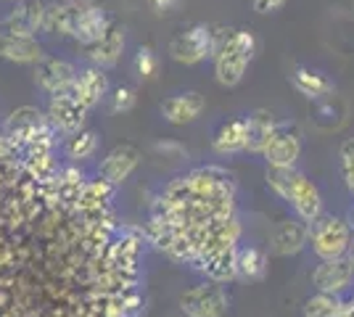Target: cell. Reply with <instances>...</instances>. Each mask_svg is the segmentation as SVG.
Masks as SVG:
<instances>
[{
	"label": "cell",
	"instance_id": "obj_1",
	"mask_svg": "<svg viewBox=\"0 0 354 317\" xmlns=\"http://www.w3.org/2000/svg\"><path fill=\"white\" fill-rule=\"evenodd\" d=\"M267 185L278 193V196L294 209V214L299 220H304L307 225L315 222L320 214H323V196L317 191V185L294 166L288 169H275L270 166V175H267Z\"/></svg>",
	"mask_w": 354,
	"mask_h": 317
},
{
	"label": "cell",
	"instance_id": "obj_2",
	"mask_svg": "<svg viewBox=\"0 0 354 317\" xmlns=\"http://www.w3.org/2000/svg\"><path fill=\"white\" fill-rule=\"evenodd\" d=\"M257 56V37L251 30H227L214 50V79L222 88H236Z\"/></svg>",
	"mask_w": 354,
	"mask_h": 317
},
{
	"label": "cell",
	"instance_id": "obj_3",
	"mask_svg": "<svg viewBox=\"0 0 354 317\" xmlns=\"http://www.w3.org/2000/svg\"><path fill=\"white\" fill-rule=\"evenodd\" d=\"M354 241V227L349 220L336 217V214H320L315 222H310V246L315 257L339 259L346 257Z\"/></svg>",
	"mask_w": 354,
	"mask_h": 317
},
{
	"label": "cell",
	"instance_id": "obj_4",
	"mask_svg": "<svg viewBox=\"0 0 354 317\" xmlns=\"http://www.w3.org/2000/svg\"><path fill=\"white\" fill-rule=\"evenodd\" d=\"M220 43V35L212 30L209 24H191L188 30H183L169 40V56L177 64H201L207 59H214V50Z\"/></svg>",
	"mask_w": 354,
	"mask_h": 317
},
{
	"label": "cell",
	"instance_id": "obj_5",
	"mask_svg": "<svg viewBox=\"0 0 354 317\" xmlns=\"http://www.w3.org/2000/svg\"><path fill=\"white\" fill-rule=\"evenodd\" d=\"M227 309H230L227 291L214 280L198 283L180 296V312L185 317H225Z\"/></svg>",
	"mask_w": 354,
	"mask_h": 317
},
{
	"label": "cell",
	"instance_id": "obj_6",
	"mask_svg": "<svg viewBox=\"0 0 354 317\" xmlns=\"http://www.w3.org/2000/svg\"><path fill=\"white\" fill-rule=\"evenodd\" d=\"M50 130H56L48 117H45L40 108L35 106H21L11 111V117L6 119V133L3 135L11 140L14 148H27L30 143L40 140L43 135H48Z\"/></svg>",
	"mask_w": 354,
	"mask_h": 317
},
{
	"label": "cell",
	"instance_id": "obj_7",
	"mask_svg": "<svg viewBox=\"0 0 354 317\" xmlns=\"http://www.w3.org/2000/svg\"><path fill=\"white\" fill-rule=\"evenodd\" d=\"M265 162L275 169H288V166H296L299 156H301V133L296 124H288V122H278L275 133L270 137V143L265 146Z\"/></svg>",
	"mask_w": 354,
	"mask_h": 317
},
{
	"label": "cell",
	"instance_id": "obj_8",
	"mask_svg": "<svg viewBox=\"0 0 354 317\" xmlns=\"http://www.w3.org/2000/svg\"><path fill=\"white\" fill-rule=\"evenodd\" d=\"M45 27V3L40 0H16L14 8L3 16V30L6 35L19 37H37Z\"/></svg>",
	"mask_w": 354,
	"mask_h": 317
},
{
	"label": "cell",
	"instance_id": "obj_9",
	"mask_svg": "<svg viewBox=\"0 0 354 317\" xmlns=\"http://www.w3.org/2000/svg\"><path fill=\"white\" fill-rule=\"evenodd\" d=\"M74 77H77V66L66 59L48 56V59H43L40 64H35V82H37V88L43 93H48L50 98L72 90Z\"/></svg>",
	"mask_w": 354,
	"mask_h": 317
},
{
	"label": "cell",
	"instance_id": "obj_10",
	"mask_svg": "<svg viewBox=\"0 0 354 317\" xmlns=\"http://www.w3.org/2000/svg\"><path fill=\"white\" fill-rule=\"evenodd\" d=\"M354 283V265L349 254L339 259H325L312 270V286L323 294H336L341 296L344 291H349Z\"/></svg>",
	"mask_w": 354,
	"mask_h": 317
},
{
	"label": "cell",
	"instance_id": "obj_11",
	"mask_svg": "<svg viewBox=\"0 0 354 317\" xmlns=\"http://www.w3.org/2000/svg\"><path fill=\"white\" fill-rule=\"evenodd\" d=\"M138 164H140V151L135 146H130V143H122V146H114L101 159L98 177L106 180L109 185L119 188V185H124V182L130 180V175L138 169Z\"/></svg>",
	"mask_w": 354,
	"mask_h": 317
},
{
	"label": "cell",
	"instance_id": "obj_12",
	"mask_svg": "<svg viewBox=\"0 0 354 317\" xmlns=\"http://www.w3.org/2000/svg\"><path fill=\"white\" fill-rule=\"evenodd\" d=\"M88 111L85 106L74 98L72 93H61V95H53L50 98V106H48V122L64 133V135H72L77 130L85 127V119H88Z\"/></svg>",
	"mask_w": 354,
	"mask_h": 317
},
{
	"label": "cell",
	"instance_id": "obj_13",
	"mask_svg": "<svg viewBox=\"0 0 354 317\" xmlns=\"http://www.w3.org/2000/svg\"><path fill=\"white\" fill-rule=\"evenodd\" d=\"M307 243H310V225L299 217L281 220L272 230V236H270V249L278 257H294Z\"/></svg>",
	"mask_w": 354,
	"mask_h": 317
},
{
	"label": "cell",
	"instance_id": "obj_14",
	"mask_svg": "<svg viewBox=\"0 0 354 317\" xmlns=\"http://www.w3.org/2000/svg\"><path fill=\"white\" fill-rule=\"evenodd\" d=\"M159 108H162L164 122H169V124H191V122H196L204 114L207 101H204L201 93L180 90V93L167 95Z\"/></svg>",
	"mask_w": 354,
	"mask_h": 317
},
{
	"label": "cell",
	"instance_id": "obj_15",
	"mask_svg": "<svg viewBox=\"0 0 354 317\" xmlns=\"http://www.w3.org/2000/svg\"><path fill=\"white\" fill-rule=\"evenodd\" d=\"M69 93L85 108H93V106H98L106 98V93H109V77L104 75L101 66H93L90 64L85 69H77V77H74V85Z\"/></svg>",
	"mask_w": 354,
	"mask_h": 317
},
{
	"label": "cell",
	"instance_id": "obj_16",
	"mask_svg": "<svg viewBox=\"0 0 354 317\" xmlns=\"http://www.w3.org/2000/svg\"><path fill=\"white\" fill-rule=\"evenodd\" d=\"M111 16L106 14L101 6H95V3H88L85 8H82V14L77 19V27H74L72 37L80 43V46H93V43H98L101 37H104L106 32L111 30Z\"/></svg>",
	"mask_w": 354,
	"mask_h": 317
},
{
	"label": "cell",
	"instance_id": "obj_17",
	"mask_svg": "<svg viewBox=\"0 0 354 317\" xmlns=\"http://www.w3.org/2000/svg\"><path fill=\"white\" fill-rule=\"evenodd\" d=\"M124 46H127V37H124V30L117 27V24H111V30L106 32L104 37L98 40V43H93V46L85 48V53H88V61L93 66H101V69H111L119 59H122V53H124Z\"/></svg>",
	"mask_w": 354,
	"mask_h": 317
},
{
	"label": "cell",
	"instance_id": "obj_18",
	"mask_svg": "<svg viewBox=\"0 0 354 317\" xmlns=\"http://www.w3.org/2000/svg\"><path fill=\"white\" fill-rule=\"evenodd\" d=\"M214 151L220 156H233V153H243L249 146V124L246 117H236V119H227L217 130V135L212 140Z\"/></svg>",
	"mask_w": 354,
	"mask_h": 317
},
{
	"label": "cell",
	"instance_id": "obj_19",
	"mask_svg": "<svg viewBox=\"0 0 354 317\" xmlns=\"http://www.w3.org/2000/svg\"><path fill=\"white\" fill-rule=\"evenodd\" d=\"M291 85L310 101H323L333 93V79L312 66H296L291 72Z\"/></svg>",
	"mask_w": 354,
	"mask_h": 317
},
{
	"label": "cell",
	"instance_id": "obj_20",
	"mask_svg": "<svg viewBox=\"0 0 354 317\" xmlns=\"http://www.w3.org/2000/svg\"><path fill=\"white\" fill-rule=\"evenodd\" d=\"M0 59L14 64H40L45 59L43 46L37 37H19V35H0Z\"/></svg>",
	"mask_w": 354,
	"mask_h": 317
},
{
	"label": "cell",
	"instance_id": "obj_21",
	"mask_svg": "<svg viewBox=\"0 0 354 317\" xmlns=\"http://www.w3.org/2000/svg\"><path fill=\"white\" fill-rule=\"evenodd\" d=\"M246 124H249V146H246V151L262 153L265 146L270 143L272 133H275L278 122H275V117L267 108H257V111L246 114Z\"/></svg>",
	"mask_w": 354,
	"mask_h": 317
},
{
	"label": "cell",
	"instance_id": "obj_22",
	"mask_svg": "<svg viewBox=\"0 0 354 317\" xmlns=\"http://www.w3.org/2000/svg\"><path fill=\"white\" fill-rule=\"evenodd\" d=\"M98 143H101L98 133L82 127V130H77L72 135H66V140H64V153H66V159H72V162H85L90 156H95Z\"/></svg>",
	"mask_w": 354,
	"mask_h": 317
},
{
	"label": "cell",
	"instance_id": "obj_23",
	"mask_svg": "<svg viewBox=\"0 0 354 317\" xmlns=\"http://www.w3.org/2000/svg\"><path fill=\"white\" fill-rule=\"evenodd\" d=\"M267 272V254L259 246H238V278L262 280Z\"/></svg>",
	"mask_w": 354,
	"mask_h": 317
},
{
	"label": "cell",
	"instance_id": "obj_24",
	"mask_svg": "<svg viewBox=\"0 0 354 317\" xmlns=\"http://www.w3.org/2000/svg\"><path fill=\"white\" fill-rule=\"evenodd\" d=\"M304 317H341L344 315V299L336 294H323L317 291L315 296H310L304 307H301Z\"/></svg>",
	"mask_w": 354,
	"mask_h": 317
},
{
	"label": "cell",
	"instance_id": "obj_25",
	"mask_svg": "<svg viewBox=\"0 0 354 317\" xmlns=\"http://www.w3.org/2000/svg\"><path fill=\"white\" fill-rule=\"evenodd\" d=\"M339 164H341V177H344V182H346L349 193L354 196V137L341 143Z\"/></svg>",
	"mask_w": 354,
	"mask_h": 317
},
{
	"label": "cell",
	"instance_id": "obj_26",
	"mask_svg": "<svg viewBox=\"0 0 354 317\" xmlns=\"http://www.w3.org/2000/svg\"><path fill=\"white\" fill-rule=\"evenodd\" d=\"M135 72L143 77V79H151V77L156 75V53H153V48L151 46H140L138 48V53H135Z\"/></svg>",
	"mask_w": 354,
	"mask_h": 317
},
{
	"label": "cell",
	"instance_id": "obj_27",
	"mask_svg": "<svg viewBox=\"0 0 354 317\" xmlns=\"http://www.w3.org/2000/svg\"><path fill=\"white\" fill-rule=\"evenodd\" d=\"M133 106H135V90L133 88L122 85V88L114 90V95H111V108H114V111H130Z\"/></svg>",
	"mask_w": 354,
	"mask_h": 317
},
{
	"label": "cell",
	"instance_id": "obj_28",
	"mask_svg": "<svg viewBox=\"0 0 354 317\" xmlns=\"http://www.w3.org/2000/svg\"><path fill=\"white\" fill-rule=\"evenodd\" d=\"M288 0H254V11L257 14H275L281 11Z\"/></svg>",
	"mask_w": 354,
	"mask_h": 317
},
{
	"label": "cell",
	"instance_id": "obj_29",
	"mask_svg": "<svg viewBox=\"0 0 354 317\" xmlns=\"http://www.w3.org/2000/svg\"><path fill=\"white\" fill-rule=\"evenodd\" d=\"M151 6L159 11V14H167V11H175L180 6V0H151Z\"/></svg>",
	"mask_w": 354,
	"mask_h": 317
},
{
	"label": "cell",
	"instance_id": "obj_30",
	"mask_svg": "<svg viewBox=\"0 0 354 317\" xmlns=\"http://www.w3.org/2000/svg\"><path fill=\"white\" fill-rule=\"evenodd\" d=\"M349 259H352V265H354V241H352V249H349Z\"/></svg>",
	"mask_w": 354,
	"mask_h": 317
},
{
	"label": "cell",
	"instance_id": "obj_31",
	"mask_svg": "<svg viewBox=\"0 0 354 317\" xmlns=\"http://www.w3.org/2000/svg\"><path fill=\"white\" fill-rule=\"evenodd\" d=\"M349 222H352V227H354V211H352V220H349Z\"/></svg>",
	"mask_w": 354,
	"mask_h": 317
},
{
	"label": "cell",
	"instance_id": "obj_32",
	"mask_svg": "<svg viewBox=\"0 0 354 317\" xmlns=\"http://www.w3.org/2000/svg\"><path fill=\"white\" fill-rule=\"evenodd\" d=\"M14 3H16V0H14Z\"/></svg>",
	"mask_w": 354,
	"mask_h": 317
}]
</instances>
